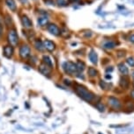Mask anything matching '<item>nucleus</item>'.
<instances>
[{
    "label": "nucleus",
    "instance_id": "f257e3e1",
    "mask_svg": "<svg viewBox=\"0 0 134 134\" xmlns=\"http://www.w3.org/2000/svg\"><path fill=\"white\" fill-rule=\"evenodd\" d=\"M74 90L75 92L77 93V95L80 97H81L83 100H85L86 102H92L93 98H95V95L92 92H90L88 90H87L84 86L76 84Z\"/></svg>",
    "mask_w": 134,
    "mask_h": 134
},
{
    "label": "nucleus",
    "instance_id": "f03ea898",
    "mask_svg": "<svg viewBox=\"0 0 134 134\" xmlns=\"http://www.w3.org/2000/svg\"><path fill=\"white\" fill-rule=\"evenodd\" d=\"M7 39H8V42L10 43V45H11L12 47H15L18 45V42H19V36H18L17 32L15 31L14 29H12L9 31Z\"/></svg>",
    "mask_w": 134,
    "mask_h": 134
},
{
    "label": "nucleus",
    "instance_id": "7ed1b4c3",
    "mask_svg": "<svg viewBox=\"0 0 134 134\" xmlns=\"http://www.w3.org/2000/svg\"><path fill=\"white\" fill-rule=\"evenodd\" d=\"M63 68H64V70L67 74L69 75H73L76 74L78 72L77 69V66H76L75 63H73L72 62H66L63 64Z\"/></svg>",
    "mask_w": 134,
    "mask_h": 134
},
{
    "label": "nucleus",
    "instance_id": "20e7f679",
    "mask_svg": "<svg viewBox=\"0 0 134 134\" xmlns=\"http://www.w3.org/2000/svg\"><path fill=\"white\" fill-rule=\"evenodd\" d=\"M30 52H31L30 47L27 45H23L19 48V56L22 59H27V58H28L30 56Z\"/></svg>",
    "mask_w": 134,
    "mask_h": 134
},
{
    "label": "nucleus",
    "instance_id": "39448f33",
    "mask_svg": "<svg viewBox=\"0 0 134 134\" xmlns=\"http://www.w3.org/2000/svg\"><path fill=\"white\" fill-rule=\"evenodd\" d=\"M108 104H110V107H112L113 109H116V110L120 109L122 107V103H121L120 100L114 97H110L108 98Z\"/></svg>",
    "mask_w": 134,
    "mask_h": 134
},
{
    "label": "nucleus",
    "instance_id": "423d86ee",
    "mask_svg": "<svg viewBox=\"0 0 134 134\" xmlns=\"http://www.w3.org/2000/svg\"><path fill=\"white\" fill-rule=\"evenodd\" d=\"M39 71L40 73H42V75H45V76H49L50 73H51V68H49V66L45 65L44 63H42L39 66Z\"/></svg>",
    "mask_w": 134,
    "mask_h": 134
},
{
    "label": "nucleus",
    "instance_id": "0eeeda50",
    "mask_svg": "<svg viewBox=\"0 0 134 134\" xmlns=\"http://www.w3.org/2000/svg\"><path fill=\"white\" fill-rule=\"evenodd\" d=\"M48 31H49L50 34L55 35V36H58V35L61 34L59 28L57 27V26H56L55 24H50L48 26Z\"/></svg>",
    "mask_w": 134,
    "mask_h": 134
},
{
    "label": "nucleus",
    "instance_id": "6e6552de",
    "mask_svg": "<svg viewBox=\"0 0 134 134\" xmlns=\"http://www.w3.org/2000/svg\"><path fill=\"white\" fill-rule=\"evenodd\" d=\"M43 46H44V48H46L48 51H49V52L54 51L55 48H56L55 43L53 41H51V40H44V41H43Z\"/></svg>",
    "mask_w": 134,
    "mask_h": 134
},
{
    "label": "nucleus",
    "instance_id": "1a4fd4ad",
    "mask_svg": "<svg viewBox=\"0 0 134 134\" xmlns=\"http://www.w3.org/2000/svg\"><path fill=\"white\" fill-rule=\"evenodd\" d=\"M21 23L23 25L24 27H26V28H31L33 26V23L32 21L28 19V17L27 16H22L21 17Z\"/></svg>",
    "mask_w": 134,
    "mask_h": 134
},
{
    "label": "nucleus",
    "instance_id": "9d476101",
    "mask_svg": "<svg viewBox=\"0 0 134 134\" xmlns=\"http://www.w3.org/2000/svg\"><path fill=\"white\" fill-rule=\"evenodd\" d=\"M3 53L6 58H11L13 54V47L12 46H6L3 49Z\"/></svg>",
    "mask_w": 134,
    "mask_h": 134
},
{
    "label": "nucleus",
    "instance_id": "9b49d317",
    "mask_svg": "<svg viewBox=\"0 0 134 134\" xmlns=\"http://www.w3.org/2000/svg\"><path fill=\"white\" fill-rule=\"evenodd\" d=\"M119 84H120V86L123 88H125V90H127V88H129V86H130V82H129V80L127 79V78L123 76V77L120 78Z\"/></svg>",
    "mask_w": 134,
    "mask_h": 134
},
{
    "label": "nucleus",
    "instance_id": "f8f14e48",
    "mask_svg": "<svg viewBox=\"0 0 134 134\" xmlns=\"http://www.w3.org/2000/svg\"><path fill=\"white\" fill-rule=\"evenodd\" d=\"M89 60H91V62L93 63V64H97V60H98V56L97 54L95 53V51L93 50H91V52L89 53Z\"/></svg>",
    "mask_w": 134,
    "mask_h": 134
},
{
    "label": "nucleus",
    "instance_id": "ddd939ff",
    "mask_svg": "<svg viewBox=\"0 0 134 134\" xmlns=\"http://www.w3.org/2000/svg\"><path fill=\"white\" fill-rule=\"evenodd\" d=\"M118 69L121 72V74H123V75H127L129 74V69L126 66L123 64V63H120L118 65Z\"/></svg>",
    "mask_w": 134,
    "mask_h": 134
},
{
    "label": "nucleus",
    "instance_id": "4468645a",
    "mask_svg": "<svg viewBox=\"0 0 134 134\" xmlns=\"http://www.w3.org/2000/svg\"><path fill=\"white\" fill-rule=\"evenodd\" d=\"M6 5L8 6V8L12 12H14L17 8L14 0H6Z\"/></svg>",
    "mask_w": 134,
    "mask_h": 134
},
{
    "label": "nucleus",
    "instance_id": "2eb2a0df",
    "mask_svg": "<svg viewBox=\"0 0 134 134\" xmlns=\"http://www.w3.org/2000/svg\"><path fill=\"white\" fill-rule=\"evenodd\" d=\"M49 22V19L46 17V16H42V17H40L38 19V24H39L40 26H46Z\"/></svg>",
    "mask_w": 134,
    "mask_h": 134
},
{
    "label": "nucleus",
    "instance_id": "dca6fc26",
    "mask_svg": "<svg viewBox=\"0 0 134 134\" xmlns=\"http://www.w3.org/2000/svg\"><path fill=\"white\" fill-rule=\"evenodd\" d=\"M116 47V42L113 41V40H108V41L105 42L103 44V47L106 49H112Z\"/></svg>",
    "mask_w": 134,
    "mask_h": 134
},
{
    "label": "nucleus",
    "instance_id": "f3484780",
    "mask_svg": "<svg viewBox=\"0 0 134 134\" xmlns=\"http://www.w3.org/2000/svg\"><path fill=\"white\" fill-rule=\"evenodd\" d=\"M42 62H43V63L45 65L49 66V68L53 67V62H52L51 59H50L49 56H47V55H44V56L42 57Z\"/></svg>",
    "mask_w": 134,
    "mask_h": 134
},
{
    "label": "nucleus",
    "instance_id": "a211bd4d",
    "mask_svg": "<svg viewBox=\"0 0 134 134\" xmlns=\"http://www.w3.org/2000/svg\"><path fill=\"white\" fill-rule=\"evenodd\" d=\"M34 47H35V48H36L38 51H40V52H42V51H43L44 50V46H43V43H42L41 40H36L34 43Z\"/></svg>",
    "mask_w": 134,
    "mask_h": 134
},
{
    "label": "nucleus",
    "instance_id": "6ab92c4d",
    "mask_svg": "<svg viewBox=\"0 0 134 134\" xmlns=\"http://www.w3.org/2000/svg\"><path fill=\"white\" fill-rule=\"evenodd\" d=\"M76 66H77V69H78V71H79V72H82L83 70L85 69V68H86L85 63L83 62H80V60H79V62L76 63Z\"/></svg>",
    "mask_w": 134,
    "mask_h": 134
},
{
    "label": "nucleus",
    "instance_id": "aec40b11",
    "mask_svg": "<svg viewBox=\"0 0 134 134\" xmlns=\"http://www.w3.org/2000/svg\"><path fill=\"white\" fill-rule=\"evenodd\" d=\"M87 73L91 77H95V76H97V75H98V71L95 69H93V68H89Z\"/></svg>",
    "mask_w": 134,
    "mask_h": 134
},
{
    "label": "nucleus",
    "instance_id": "412c9836",
    "mask_svg": "<svg viewBox=\"0 0 134 134\" xmlns=\"http://www.w3.org/2000/svg\"><path fill=\"white\" fill-rule=\"evenodd\" d=\"M95 107H96L97 110H99L100 111H104L105 110V106L102 103L98 102L96 104H95Z\"/></svg>",
    "mask_w": 134,
    "mask_h": 134
},
{
    "label": "nucleus",
    "instance_id": "4be33fe9",
    "mask_svg": "<svg viewBox=\"0 0 134 134\" xmlns=\"http://www.w3.org/2000/svg\"><path fill=\"white\" fill-rule=\"evenodd\" d=\"M126 62L128 63L129 66L131 67H134V58L133 57H129L127 60H126Z\"/></svg>",
    "mask_w": 134,
    "mask_h": 134
},
{
    "label": "nucleus",
    "instance_id": "5701e85b",
    "mask_svg": "<svg viewBox=\"0 0 134 134\" xmlns=\"http://www.w3.org/2000/svg\"><path fill=\"white\" fill-rule=\"evenodd\" d=\"M57 4L59 6H66L67 5V2L65 0H57Z\"/></svg>",
    "mask_w": 134,
    "mask_h": 134
},
{
    "label": "nucleus",
    "instance_id": "b1692460",
    "mask_svg": "<svg viewBox=\"0 0 134 134\" xmlns=\"http://www.w3.org/2000/svg\"><path fill=\"white\" fill-rule=\"evenodd\" d=\"M100 86L101 87H102V88H104V90H106V88H107V86H108V84L107 83H106L105 82H100Z\"/></svg>",
    "mask_w": 134,
    "mask_h": 134
},
{
    "label": "nucleus",
    "instance_id": "393cba45",
    "mask_svg": "<svg viewBox=\"0 0 134 134\" xmlns=\"http://www.w3.org/2000/svg\"><path fill=\"white\" fill-rule=\"evenodd\" d=\"M129 40L131 42H133L134 43V34H131L130 37H129Z\"/></svg>",
    "mask_w": 134,
    "mask_h": 134
},
{
    "label": "nucleus",
    "instance_id": "a878e982",
    "mask_svg": "<svg viewBox=\"0 0 134 134\" xmlns=\"http://www.w3.org/2000/svg\"><path fill=\"white\" fill-rule=\"evenodd\" d=\"M3 31H4V29H3V26H2V25L0 24V37L2 36V34H3Z\"/></svg>",
    "mask_w": 134,
    "mask_h": 134
},
{
    "label": "nucleus",
    "instance_id": "bb28decb",
    "mask_svg": "<svg viewBox=\"0 0 134 134\" xmlns=\"http://www.w3.org/2000/svg\"><path fill=\"white\" fill-rule=\"evenodd\" d=\"M44 1H45V3L48 4H49V5H50V4H53V1H52V0H44Z\"/></svg>",
    "mask_w": 134,
    "mask_h": 134
},
{
    "label": "nucleus",
    "instance_id": "cd10ccee",
    "mask_svg": "<svg viewBox=\"0 0 134 134\" xmlns=\"http://www.w3.org/2000/svg\"><path fill=\"white\" fill-rule=\"evenodd\" d=\"M70 3H79L80 0H68Z\"/></svg>",
    "mask_w": 134,
    "mask_h": 134
},
{
    "label": "nucleus",
    "instance_id": "c85d7f7f",
    "mask_svg": "<svg viewBox=\"0 0 134 134\" xmlns=\"http://www.w3.org/2000/svg\"><path fill=\"white\" fill-rule=\"evenodd\" d=\"M131 97H132L133 99H134V88H133V90H131Z\"/></svg>",
    "mask_w": 134,
    "mask_h": 134
},
{
    "label": "nucleus",
    "instance_id": "c756f323",
    "mask_svg": "<svg viewBox=\"0 0 134 134\" xmlns=\"http://www.w3.org/2000/svg\"><path fill=\"white\" fill-rule=\"evenodd\" d=\"M64 83H65V84H67V85H71V82H70L69 80H64Z\"/></svg>",
    "mask_w": 134,
    "mask_h": 134
},
{
    "label": "nucleus",
    "instance_id": "7c9ffc66",
    "mask_svg": "<svg viewBox=\"0 0 134 134\" xmlns=\"http://www.w3.org/2000/svg\"><path fill=\"white\" fill-rule=\"evenodd\" d=\"M106 78L107 79H111V75H106Z\"/></svg>",
    "mask_w": 134,
    "mask_h": 134
},
{
    "label": "nucleus",
    "instance_id": "2f4dec72",
    "mask_svg": "<svg viewBox=\"0 0 134 134\" xmlns=\"http://www.w3.org/2000/svg\"><path fill=\"white\" fill-rule=\"evenodd\" d=\"M112 70H113V69H112L111 67H110V69H107V71H108H108H112Z\"/></svg>",
    "mask_w": 134,
    "mask_h": 134
},
{
    "label": "nucleus",
    "instance_id": "473e14b6",
    "mask_svg": "<svg viewBox=\"0 0 134 134\" xmlns=\"http://www.w3.org/2000/svg\"><path fill=\"white\" fill-rule=\"evenodd\" d=\"M131 76H132V78H133V80H134V71L132 72V75H131Z\"/></svg>",
    "mask_w": 134,
    "mask_h": 134
},
{
    "label": "nucleus",
    "instance_id": "72a5a7b5",
    "mask_svg": "<svg viewBox=\"0 0 134 134\" xmlns=\"http://www.w3.org/2000/svg\"><path fill=\"white\" fill-rule=\"evenodd\" d=\"M133 87H134V82H133Z\"/></svg>",
    "mask_w": 134,
    "mask_h": 134
}]
</instances>
